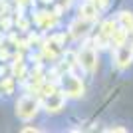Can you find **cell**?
I'll list each match as a JSON object with an SVG mask.
<instances>
[{
	"mask_svg": "<svg viewBox=\"0 0 133 133\" xmlns=\"http://www.w3.org/2000/svg\"><path fill=\"white\" fill-rule=\"evenodd\" d=\"M127 32H129V30H125V28H115V32H113V36H111V40H113V46H115V48H119V46L125 44Z\"/></svg>",
	"mask_w": 133,
	"mask_h": 133,
	"instance_id": "7",
	"label": "cell"
},
{
	"mask_svg": "<svg viewBox=\"0 0 133 133\" xmlns=\"http://www.w3.org/2000/svg\"><path fill=\"white\" fill-rule=\"evenodd\" d=\"M79 18H85V20H91V22L97 18V6L94 4V0L85 2V4L79 8Z\"/></svg>",
	"mask_w": 133,
	"mask_h": 133,
	"instance_id": "6",
	"label": "cell"
},
{
	"mask_svg": "<svg viewBox=\"0 0 133 133\" xmlns=\"http://www.w3.org/2000/svg\"><path fill=\"white\" fill-rule=\"evenodd\" d=\"M64 91L70 97H79L83 94V83L82 79L74 78V76H64Z\"/></svg>",
	"mask_w": 133,
	"mask_h": 133,
	"instance_id": "3",
	"label": "cell"
},
{
	"mask_svg": "<svg viewBox=\"0 0 133 133\" xmlns=\"http://www.w3.org/2000/svg\"><path fill=\"white\" fill-rule=\"evenodd\" d=\"M79 64H82V68H85L89 74L95 72V68H97V56H95L94 46L82 48V52H79Z\"/></svg>",
	"mask_w": 133,
	"mask_h": 133,
	"instance_id": "2",
	"label": "cell"
},
{
	"mask_svg": "<svg viewBox=\"0 0 133 133\" xmlns=\"http://www.w3.org/2000/svg\"><path fill=\"white\" fill-rule=\"evenodd\" d=\"M62 107H64V95H62V94L52 91V94L46 95V109H48V111L56 113V111H60Z\"/></svg>",
	"mask_w": 133,
	"mask_h": 133,
	"instance_id": "5",
	"label": "cell"
},
{
	"mask_svg": "<svg viewBox=\"0 0 133 133\" xmlns=\"http://www.w3.org/2000/svg\"><path fill=\"white\" fill-rule=\"evenodd\" d=\"M107 131H109V133H113V131H125V127H109V129H107Z\"/></svg>",
	"mask_w": 133,
	"mask_h": 133,
	"instance_id": "10",
	"label": "cell"
},
{
	"mask_svg": "<svg viewBox=\"0 0 133 133\" xmlns=\"http://www.w3.org/2000/svg\"><path fill=\"white\" fill-rule=\"evenodd\" d=\"M119 22L125 30H133V14L131 12H119Z\"/></svg>",
	"mask_w": 133,
	"mask_h": 133,
	"instance_id": "9",
	"label": "cell"
},
{
	"mask_svg": "<svg viewBox=\"0 0 133 133\" xmlns=\"http://www.w3.org/2000/svg\"><path fill=\"white\" fill-rule=\"evenodd\" d=\"M36 113H38V101L34 99V97H30V95L22 97L16 103V115L20 119H32Z\"/></svg>",
	"mask_w": 133,
	"mask_h": 133,
	"instance_id": "1",
	"label": "cell"
},
{
	"mask_svg": "<svg viewBox=\"0 0 133 133\" xmlns=\"http://www.w3.org/2000/svg\"><path fill=\"white\" fill-rule=\"evenodd\" d=\"M133 60V48L127 44H123L117 48V56H115V62H117V66L119 68H127L129 64H131Z\"/></svg>",
	"mask_w": 133,
	"mask_h": 133,
	"instance_id": "4",
	"label": "cell"
},
{
	"mask_svg": "<svg viewBox=\"0 0 133 133\" xmlns=\"http://www.w3.org/2000/svg\"><path fill=\"white\" fill-rule=\"evenodd\" d=\"M115 22L113 20H107V22H103V26H101V38L103 40H107V38H111L113 36V32H115Z\"/></svg>",
	"mask_w": 133,
	"mask_h": 133,
	"instance_id": "8",
	"label": "cell"
},
{
	"mask_svg": "<svg viewBox=\"0 0 133 133\" xmlns=\"http://www.w3.org/2000/svg\"><path fill=\"white\" fill-rule=\"evenodd\" d=\"M22 2H28V0H22Z\"/></svg>",
	"mask_w": 133,
	"mask_h": 133,
	"instance_id": "11",
	"label": "cell"
}]
</instances>
